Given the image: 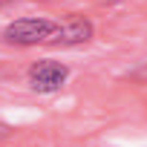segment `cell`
Returning <instances> with one entry per match:
<instances>
[{"label":"cell","instance_id":"6da1fadb","mask_svg":"<svg viewBox=\"0 0 147 147\" xmlns=\"http://www.w3.org/2000/svg\"><path fill=\"white\" fill-rule=\"evenodd\" d=\"M61 23L46 20V18H20L6 26V40L15 46H35V43H49V38L58 32Z\"/></svg>","mask_w":147,"mask_h":147},{"label":"cell","instance_id":"7a4b0ae2","mask_svg":"<svg viewBox=\"0 0 147 147\" xmlns=\"http://www.w3.org/2000/svg\"><path fill=\"white\" fill-rule=\"evenodd\" d=\"M66 78H69V69L61 61L43 58V61L29 66V84H32L35 92H58L66 84Z\"/></svg>","mask_w":147,"mask_h":147},{"label":"cell","instance_id":"3957f363","mask_svg":"<svg viewBox=\"0 0 147 147\" xmlns=\"http://www.w3.org/2000/svg\"><path fill=\"white\" fill-rule=\"evenodd\" d=\"M92 38V23L84 20V18H75L63 26H58V32L49 38V43L55 46H78V43H87Z\"/></svg>","mask_w":147,"mask_h":147},{"label":"cell","instance_id":"277c9868","mask_svg":"<svg viewBox=\"0 0 147 147\" xmlns=\"http://www.w3.org/2000/svg\"><path fill=\"white\" fill-rule=\"evenodd\" d=\"M9 133H12V127H9V124H6V121H0V138H6V136H9Z\"/></svg>","mask_w":147,"mask_h":147}]
</instances>
